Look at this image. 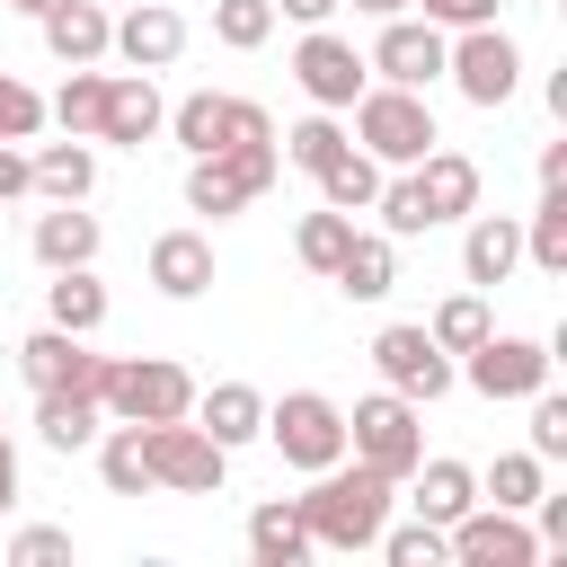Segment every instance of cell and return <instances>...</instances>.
<instances>
[{
    "label": "cell",
    "instance_id": "obj_1",
    "mask_svg": "<svg viewBox=\"0 0 567 567\" xmlns=\"http://www.w3.org/2000/svg\"><path fill=\"white\" fill-rule=\"evenodd\" d=\"M390 496H399V478H381V470H363L346 452V461L310 470V496H292V505H301L310 549H372L381 523H390Z\"/></svg>",
    "mask_w": 567,
    "mask_h": 567
},
{
    "label": "cell",
    "instance_id": "obj_2",
    "mask_svg": "<svg viewBox=\"0 0 567 567\" xmlns=\"http://www.w3.org/2000/svg\"><path fill=\"white\" fill-rule=\"evenodd\" d=\"M354 115V151H372L381 168H416L443 133H434V106L425 89H390V80H363V97L346 106Z\"/></svg>",
    "mask_w": 567,
    "mask_h": 567
},
{
    "label": "cell",
    "instance_id": "obj_3",
    "mask_svg": "<svg viewBox=\"0 0 567 567\" xmlns=\"http://www.w3.org/2000/svg\"><path fill=\"white\" fill-rule=\"evenodd\" d=\"M346 452H354L363 470H381V478H399V487H408V470L425 461V408H416V399H399V390L354 399V416H346Z\"/></svg>",
    "mask_w": 567,
    "mask_h": 567
},
{
    "label": "cell",
    "instance_id": "obj_4",
    "mask_svg": "<svg viewBox=\"0 0 567 567\" xmlns=\"http://www.w3.org/2000/svg\"><path fill=\"white\" fill-rule=\"evenodd\" d=\"M97 408H106V416H124V425L186 416V408H195V372H186V363H168V354H124V363H106Z\"/></svg>",
    "mask_w": 567,
    "mask_h": 567
},
{
    "label": "cell",
    "instance_id": "obj_5",
    "mask_svg": "<svg viewBox=\"0 0 567 567\" xmlns=\"http://www.w3.org/2000/svg\"><path fill=\"white\" fill-rule=\"evenodd\" d=\"M275 168H284L275 142H221V151H204V159L186 168V204L213 213V221H230L239 204H257V195L275 186Z\"/></svg>",
    "mask_w": 567,
    "mask_h": 567
},
{
    "label": "cell",
    "instance_id": "obj_6",
    "mask_svg": "<svg viewBox=\"0 0 567 567\" xmlns=\"http://www.w3.org/2000/svg\"><path fill=\"white\" fill-rule=\"evenodd\" d=\"M266 443L310 478V470L346 461V408L328 390H284V399H266Z\"/></svg>",
    "mask_w": 567,
    "mask_h": 567
},
{
    "label": "cell",
    "instance_id": "obj_7",
    "mask_svg": "<svg viewBox=\"0 0 567 567\" xmlns=\"http://www.w3.org/2000/svg\"><path fill=\"white\" fill-rule=\"evenodd\" d=\"M142 452H151V487H177V496H221L230 452H221L195 416H159V425H142Z\"/></svg>",
    "mask_w": 567,
    "mask_h": 567
},
{
    "label": "cell",
    "instance_id": "obj_8",
    "mask_svg": "<svg viewBox=\"0 0 567 567\" xmlns=\"http://www.w3.org/2000/svg\"><path fill=\"white\" fill-rule=\"evenodd\" d=\"M443 71H452V89L470 97V106H505L514 89H523V53H514V35L487 18V27H461L452 44H443Z\"/></svg>",
    "mask_w": 567,
    "mask_h": 567
},
{
    "label": "cell",
    "instance_id": "obj_9",
    "mask_svg": "<svg viewBox=\"0 0 567 567\" xmlns=\"http://www.w3.org/2000/svg\"><path fill=\"white\" fill-rule=\"evenodd\" d=\"M372 372H381V390H399V399H443L461 372H452V354L425 337V319H390L381 337H372Z\"/></svg>",
    "mask_w": 567,
    "mask_h": 567
},
{
    "label": "cell",
    "instance_id": "obj_10",
    "mask_svg": "<svg viewBox=\"0 0 567 567\" xmlns=\"http://www.w3.org/2000/svg\"><path fill=\"white\" fill-rule=\"evenodd\" d=\"M549 363H558V346H540V337H496V328H487L452 372H461L478 399H532V390L549 381Z\"/></svg>",
    "mask_w": 567,
    "mask_h": 567
},
{
    "label": "cell",
    "instance_id": "obj_11",
    "mask_svg": "<svg viewBox=\"0 0 567 567\" xmlns=\"http://www.w3.org/2000/svg\"><path fill=\"white\" fill-rule=\"evenodd\" d=\"M292 80H301V97H310V106L346 115V106L363 97L372 62H363V53L346 44V35H328V27H301V44H292Z\"/></svg>",
    "mask_w": 567,
    "mask_h": 567
},
{
    "label": "cell",
    "instance_id": "obj_12",
    "mask_svg": "<svg viewBox=\"0 0 567 567\" xmlns=\"http://www.w3.org/2000/svg\"><path fill=\"white\" fill-rule=\"evenodd\" d=\"M443 558H461V567H532L540 532L523 514H505V505H470L461 523H443Z\"/></svg>",
    "mask_w": 567,
    "mask_h": 567
},
{
    "label": "cell",
    "instance_id": "obj_13",
    "mask_svg": "<svg viewBox=\"0 0 567 567\" xmlns=\"http://www.w3.org/2000/svg\"><path fill=\"white\" fill-rule=\"evenodd\" d=\"M443 44H452V35H443L434 18H408V9H399V18H381V35H372L363 62H372V80H390V89H434V80H443Z\"/></svg>",
    "mask_w": 567,
    "mask_h": 567
},
{
    "label": "cell",
    "instance_id": "obj_14",
    "mask_svg": "<svg viewBox=\"0 0 567 567\" xmlns=\"http://www.w3.org/2000/svg\"><path fill=\"white\" fill-rule=\"evenodd\" d=\"M18 372H27V390H89V399H97L106 354H89V337H71V328L44 319V328L18 346Z\"/></svg>",
    "mask_w": 567,
    "mask_h": 567
},
{
    "label": "cell",
    "instance_id": "obj_15",
    "mask_svg": "<svg viewBox=\"0 0 567 567\" xmlns=\"http://www.w3.org/2000/svg\"><path fill=\"white\" fill-rule=\"evenodd\" d=\"M168 124V97L151 89V71H106V106H97V142L115 151H142L151 133Z\"/></svg>",
    "mask_w": 567,
    "mask_h": 567
},
{
    "label": "cell",
    "instance_id": "obj_16",
    "mask_svg": "<svg viewBox=\"0 0 567 567\" xmlns=\"http://www.w3.org/2000/svg\"><path fill=\"white\" fill-rule=\"evenodd\" d=\"M106 53H124V71H168V62L186 53V18H177L168 0H142V9H124V18H115Z\"/></svg>",
    "mask_w": 567,
    "mask_h": 567
},
{
    "label": "cell",
    "instance_id": "obj_17",
    "mask_svg": "<svg viewBox=\"0 0 567 567\" xmlns=\"http://www.w3.org/2000/svg\"><path fill=\"white\" fill-rule=\"evenodd\" d=\"M35 27H44V53H53L62 71L106 62V35H115V18H106L97 0H53V9H35Z\"/></svg>",
    "mask_w": 567,
    "mask_h": 567
},
{
    "label": "cell",
    "instance_id": "obj_18",
    "mask_svg": "<svg viewBox=\"0 0 567 567\" xmlns=\"http://www.w3.org/2000/svg\"><path fill=\"white\" fill-rule=\"evenodd\" d=\"M514 266H523V221H514V213H470V230H461V275H470L478 292H496Z\"/></svg>",
    "mask_w": 567,
    "mask_h": 567
},
{
    "label": "cell",
    "instance_id": "obj_19",
    "mask_svg": "<svg viewBox=\"0 0 567 567\" xmlns=\"http://www.w3.org/2000/svg\"><path fill=\"white\" fill-rule=\"evenodd\" d=\"M416 195H425V213H434V221H470V213H478V159L434 142V151L416 159Z\"/></svg>",
    "mask_w": 567,
    "mask_h": 567
},
{
    "label": "cell",
    "instance_id": "obj_20",
    "mask_svg": "<svg viewBox=\"0 0 567 567\" xmlns=\"http://www.w3.org/2000/svg\"><path fill=\"white\" fill-rule=\"evenodd\" d=\"M221 452H239V443H257L266 434V399L248 390V381H213V390H195V408H186Z\"/></svg>",
    "mask_w": 567,
    "mask_h": 567
},
{
    "label": "cell",
    "instance_id": "obj_21",
    "mask_svg": "<svg viewBox=\"0 0 567 567\" xmlns=\"http://www.w3.org/2000/svg\"><path fill=\"white\" fill-rule=\"evenodd\" d=\"M151 284H159L168 301L213 292V239H204V230H159V239H151Z\"/></svg>",
    "mask_w": 567,
    "mask_h": 567
},
{
    "label": "cell",
    "instance_id": "obj_22",
    "mask_svg": "<svg viewBox=\"0 0 567 567\" xmlns=\"http://www.w3.org/2000/svg\"><path fill=\"white\" fill-rule=\"evenodd\" d=\"M89 186H97V151H89V142H44V151H27V195L89 204Z\"/></svg>",
    "mask_w": 567,
    "mask_h": 567
},
{
    "label": "cell",
    "instance_id": "obj_23",
    "mask_svg": "<svg viewBox=\"0 0 567 567\" xmlns=\"http://www.w3.org/2000/svg\"><path fill=\"white\" fill-rule=\"evenodd\" d=\"M346 301H381L390 284H399V239L390 230H354L346 239V257H337V275H328Z\"/></svg>",
    "mask_w": 567,
    "mask_h": 567
},
{
    "label": "cell",
    "instance_id": "obj_24",
    "mask_svg": "<svg viewBox=\"0 0 567 567\" xmlns=\"http://www.w3.org/2000/svg\"><path fill=\"white\" fill-rule=\"evenodd\" d=\"M27 248H35V266H44V275H53V266H89V257H97V213L53 204V213H35Z\"/></svg>",
    "mask_w": 567,
    "mask_h": 567
},
{
    "label": "cell",
    "instance_id": "obj_25",
    "mask_svg": "<svg viewBox=\"0 0 567 567\" xmlns=\"http://www.w3.org/2000/svg\"><path fill=\"white\" fill-rule=\"evenodd\" d=\"M408 487H416L408 505H416L425 523H461V514L478 505V470H470V461H416Z\"/></svg>",
    "mask_w": 567,
    "mask_h": 567
},
{
    "label": "cell",
    "instance_id": "obj_26",
    "mask_svg": "<svg viewBox=\"0 0 567 567\" xmlns=\"http://www.w3.org/2000/svg\"><path fill=\"white\" fill-rule=\"evenodd\" d=\"M97 425H106V408H97L89 390H35V434H44L53 452H89Z\"/></svg>",
    "mask_w": 567,
    "mask_h": 567
},
{
    "label": "cell",
    "instance_id": "obj_27",
    "mask_svg": "<svg viewBox=\"0 0 567 567\" xmlns=\"http://www.w3.org/2000/svg\"><path fill=\"white\" fill-rule=\"evenodd\" d=\"M248 558L257 567H301L310 558V532H301V505L292 496H275V505L248 514Z\"/></svg>",
    "mask_w": 567,
    "mask_h": 567
},
{
    "label": "cell",
    "instance_id": "obj_28",
    "mask_svg": "<svg viewBox=\"0 0 567 567\" xmlns=\"http://www.w3.org/2000/svg\"><path fill=\"white\" fill-rule=\"evenodd\" d=\"M44 319L71 328V337H89V328L106 319V284H97L89 266H53V284H44Z\"/></svg>",
    "mask_w": 567,
    "mask_h": 567
},
{
    "label": "cell",
    "instance_id": "obj_29",
    "mask_svg": "<svg viewBox=\"0 0 567 567\" xmlns=\"http://www.w3.org/2000/svg\"><path fill=\"white\" fill-rule=\"evenodd\" d=\"M97 106H106V71H97V62H80V71L44 97V115H53L71 142H97Z\"/></svg>",
    "mask_w": 567,
    "mask_h": 567
},
{
    "label": "cell",
    "instance_id": "obj_30",
    "mask_svg": "<svg viewBox=\"0 0 567 567\" xmlns=\"http://www.w3.org/2000/svg\"><path fill=\"white\" fill-rule=\"evenodd\" d=\"M372 195H381V159L346 142V151L319 168V204H337V213H372Z\"/></svg>",
    "mask_w": 567,
    "mask_h": 567
},
{
    "label": "cell",
    "instance_id": "obj_31",
    "mask_svg": "<svg viewBox=\"0 0 567 567\" xmlns=\"http://www.w3.org/2000/svg\"><path fill=\"white\" fill-rule=\"evenodd\" d=\"M97 478H106V496H151L142 425H124V416H115V434H97Z\"/></svg>",
    "mask_w": 567,
    "mask_h": 567
},
{
    "label": "cell",
    "instance_id": "obj_32",
    "mask_svg": "<svg viewBox=\"0 0 567 567\" xmlns=\"http://www.w3.org/2000/svg\"><path fill=\"white\" fill-rule=\"evenodd\" d=\"M549 487V461L540 452H496V470L478 478V505H505V514H532V496Z\"/></svg>",
    "mask_w": 567,
    "mask_h": 567
},
{
    "label": "cell",
    "instance_id": "obj_33",
    "mask_svg": "<svg viewBox=\"0 0 567 567\" xmlns=\"http://www.w3.org/2000/svg\"><path fill=\"white\" fill-rule=\"evenodd\" d=\"M523 257L540 275H567V186H540V204L523 221Z\"/></svg>",
    "mask_w": 567,
    "mask_h": 567
},
{
    "label": "cell",
    "instance_id": "obj_34",
    "mask_svg": "<svg viewBox=\"0 0 567 567\" xmlns=\"http://www.w3.org/2000/svg\"><path fill=\"white\" fill-rule=\"evenodd\" d=\"M346 239H354V213H337V204H319V213H301V221H292V257H301L310 275H337Z\"/></svg>",
    "mask_w": 567,
    "mask_h": 567
},
{
    "label": "cell",
    "instance_id": "obj_35",
    "mask_svg": "<svg viewBox=\"0 0 567 567\" xmlns=\"http://www.w3.org/2000/svg\"><path fill=\"white\" fill-rule=\"evenodd\" d=\"M159 133H177V151H186V159H204V151H221V97H213V89H195V97H177Z\"/></svg>",
    "mask_w": 567,
    "mask_h": 567
},
{
    "label": "cell",
    "instance_id": "obj_36",
    "mask_svg": "<svg viewBox=\"0 0 567 567\" xmlns=\"http://www.w3.org/2000/svg\"><path fill=\"white\" fill-rule=\"evenodd\" d=\"M346 142H354V133H346V124H337V115H328V106H310V115H301V124H292V133H284V159H292V168H310V177H319V168H328V159H337V151H346Z\"/></svg>",
    "mask_w": 567,
    "mask_h": 567
},
{
    "label": "cell",
    "instance_id": "obj_37",
    "mask_svg": "<svg viewBox=\"0 0 567 567\" xmlns=\"http://www.w3.org/2000/svg\"><path fill=\"white\" fill-rule=\"evenodd\" d=\"M372 213H381V230H390V239H416V230H434V213H425V195H416V168H399V177H381V195H372Z\"/></svg>",
    "mask_w": 567,
    "mask_h": 567
},
{
    "label": "cell",
    "instance_id": "obj_38",
    "mask_svg": "<svg viewBox=\"0 0 567 567\" xmlns=\"http://www.w3.org/2000/svg\"><path fill=\"white\" fill-rule=\"evenodd\" d=\"M487 328H496V319H487V301H478V292H452V301H443V310L425 319V337H434L443 354H470V346H478Z\"/></svg>",
    "mask_w": 567,
    "mask_h": 567
},
{
    "label": "cell",
    "instance_id": "obj_39",
    "mask_svg": "<svg viewBox=\"0 0 567 567\" xmlns=\"http://www.w3.org/2000/svg\"><path fill=\"white\" fill-rule=\"evenodd\" d=\"M213 35H221L230 53H257V44L275 35V0H213Z\"/></svg>",
    "mask_w": 567,
    "mask_h": 567
},
{
    "label": "cell",
    "instance_id": "obj_40",
    "mask_svg": "<svg viewBox=\"0 0 567 567\" xmlns=\"http://www.w3.org/2000/svg\"><path fill=\"white\" fill-rule=\"evenodd\" d=\"M372 549H390V567H443V523H425V514H416V523H399V532L381 523V540H372Z\"/></svg>",
    "mask_w": 567,
    "mask_h": 567
},
{
    "label": "cell",
    "instance_id": "obj_41",
    "mask_svg": "<svg viewBox=\"0 0 567 567\" xmlns=\"http://www.w3.org/2000/svg\"><path fill=\"white\" fill-rule=\"evenodd\" d=\"M35 133H44V97L18 71H0V142H35Z\"/></svg>",
    "mask_w": 567,
    "mask_h": 567
},
{
    "label": "cell",
    "instance_id": "obj_42",
    "mask_svg": "<svg viewBox=\"0 0 567 567\" xmlns=\"http://www.w3.org/2000/svg\"><path fill=\"white\" fill-rule=\"evenodd\" d=\"M523 452H540V461H567V399H558L549 381L532 390V443H523Z\"/></svg>",
    "mask_w": 567,
    "mask_h": 567
},
{
    "label": "cell",
    "instance_id": "obj_43",
    "mask_svg": "<svg viewBox=\"0 0 567 567\" xmlns=\"http://www.w3.org/2000/svg\"><path fill=\"white\" fill-rule=\"evenodd\" d=\"M221 142H275V115L257 97H221Z\"/></svg>",
    "mask_w": 567,
    "mask_h": 567
},
{
    "label": "cell",
    "instance_id": "obj_44",
    "mask_svg": "<svg viewBox=\"0 0 567 567\" xmlns=\"http://www.w3.org/2000/svg\"><path fill=\"white\" fill-rule=\"evenodd\" d=\"M9 558H18V567H53V558H71V532H53V523H27V532L9 540Z\"/></svg>",
    "mask_w": 567,
    "mask_h": 567
},
{
    "label": "cell",
    "instance_id": "obj_45",
    "mask_svg": "<svg viewBox=\"0 0 567 567\" xmlns=\"http://www.w3.org/2000/svg\"><path fill=\"white\" fill-rule=\"evenodd\" d=\"M408 9H425L443 35H461V27H487V18H496V0H408Z\"/></svg>",
    "mask_w": 567,
    "mask_h": 567
},
{
    "label": "cell",
    "instance_id": "obj_46",
    "mask_svg": "<svg viewBox=\"0 0 567 567\" xmlns=\"http://www.w3.org/2000/svg\"><path fill=\"white\" fill-rule=\"evenodd\" d=\"M18 195H27V151L0 142V204H18Z\"/></svg>",
    "mask_w": 567,
    "mask_h": 567
},
{
    "label": "cell",
    "instance_id": "obj_47",
    "mask_svg": "<svg viewBox=\"0 0 567 567\" xmlns=\"http://www.w3.org/2000/svg\"><path fill=\"white\" fill-rule=\"evenodd\" d=\"M275 9H284V18H292V27H328V18H337V9H346V0H275Z\"/></svg>",
    "mask_w": 567,
    "mask_h": 567
},
{
    "label": "cell",
    "instance_id": "obj_48",
    "mask_svg": "<svg viewBox=\"0 0 567 567\" xmlns=\"http://www.w3.org/2000/svg\"><path fill=\"white\" fill-rule=\"evenodd\" d=\"M18 505V452H9V434H0V514Z\"/></svg>",
    "mask_w": 567,
    "mask_h": 567
},
{
    "label": "cell",
    "instance_id": "obj_49",
    "mask_svg": "<svg viewBox=\"0 0 567 567\" xmlns=\"http://www.w3.org/2000/svg\"><path fill=\"white\" fill-rule=\"evenodd\" d=\"M354 9H363V18H399L408 0H354Z\"/></svg>",
    "mask_w": 567,
    "mask_h": 567
},
{
    "label": "cell",
    "instance_id": "obj_50",
    "mask_svg": "<svg viewBox=\"0 0 567 567\" xmlns=\"http://www.w3.org/2000/svg\"><path fill=\"white\" fill-rule=\"evenodd\" d=\"M0 9H27V18H35V9H53V0H0Z\"/></svg>",
    "mask_w": 567,
    "mask_h": 567
}]
</instances>
